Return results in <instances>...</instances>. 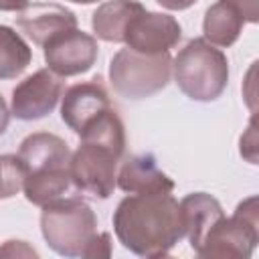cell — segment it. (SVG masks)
<instances>
[{
  "label": "cell",
  "instance_id": "3957f363",
  "mask_svg": "<svg viewBox=\"0 0 259 259\" xmlns=\"http://www.w3.org/2000/svg\"><path fill=\"white\" fill-rule=\"evenodd\" d=\"M71 150L67 142L49 132H34L20 142L18 160L24 168L22 190L28 202L45 206L73 186Z\"/></svg>",
  "mask_w": 259,
  "mask_h": 259
},
{
  "label": "cell",
  "instance_id": "7a4b0ae2",
  "mask_svg": "<svg viewBox=\"0 0 259 259\" xmlns=\"http://www.w3.org/2000/svg\"><path fill=\"white\" fill-rule=\"evenodd\" d=\"M81 144L71 154V182L95 198H107L115 188L117 162L125 152V127L113 107L101 111L79 134Z\"/></svg>",
  "mask_w": 259,
  "mask_h": 259
},
{
  "label": "cell",
  "instance_id": "e0dca14e",
  "mask_svg": "<svg viewBox=\"0 0 259 259\" xmlns=\"http://www.w3.org/2000/svg\"><path fill=\"white\" fill-rule=\"evenodd\" d=\"M32 61L26 40L10 26L0 24V81L16 79Z\"/></svg>",
  "mask_w": 259,
  "mask_h": 259
},
{
  "label": "cell",
  "instance_id": "484cf974",
  "mask_svg": "<svg viewBox=\"0 0 259 259\" xmlns=\"http://www.w3.org/2000/svg\"><path fill=\"white\" fill-rule=\"evenodd\" d=\"M69 2H75V4H93L97 0H69Z\"/></svg>",
  "mask_w": 259,
  "mask_h": 259
},
{
  "label": "cell",
  "instance_id": "5b68a950",
  "mask_svg": "<svg viewBox=\"0 0 259 259\" xmlns=\"http://www.w3.org/2000/svg\"><path fill=\"white\" fill-rule=\"evenodd\" d=\"M40 233L55 253L63 257H83L99 233L97 217L85 200L61 196L42 206Z\"/></svg>",
  "mask_w": 259,
  "mask_h": 259
},
{
  "label": "cell",
  "instance_id": "7402d4cb",
  "mask_svg": "<svg viewBox=\"0 0 259 259\" xmlns=\"http://www.w3.org/2000/svg\"><path fill=\"white\" fill-rule=\"evenodd\" d=\"M239 12L243 14L245 22H257L259 20V10H257V0H233Z\"/></svg>",
  "mask_w": 259,
  "mask_h": 259
},
{
  "label": "cell",
  "instance_id": "ffe728a7",
  "mask_svg": "<svg viewBox=\"0 0 259 259\" xmlns=\"http://www.w3.org/2000/svg\"><path fill=\"white\" fill-rule=\"evenodd\" d=\"M109 255H111V237H109V233H97L95 239L89 243L83 257L93 259V257H109Z\"/></svg>",
  "mask_w": 259,
  "mask_h": 259
},
{
  "label": "cell",
  "instance_id": "30bf717a",
  "mask_svg": "<svg viewBox=\"0 0 259 259\" xmlns=\"http://www.w3.org/2000/svg\"><path fill=\"white\" fill-rule=\"evenodd\" d=\"M180 36L182 28L174 16L164 12H150L144 8L127 22L123 42L132 51L144 55H160L176 47Z\"/></svg>",
  "mask_w": 259,
  "mask_h": 259
},
{
  "label": "cell",
  "instance_id": "8fae6325",
  "mask_svg": "<svg viewBox=\"0 0 259 259\" xmlns=\"http://www.w3.org/2000/svg\"><path fill=\"white\" fill-rule=\"evenodd\" d=\"M109 107V95L101 83V77H93L91 81L77 83L65 91L61 103V117L79 136L91 119H95L101 111Z\"/></svg>",
  "mask_w": 259,
  "mask_h": 259
},
{
  "label": "cell",
  "instance_id": "277c9868",
  "mask_svg": "<svg viewBox=\"0 0 259 259\" xmlns=\"http://www.w3.org/2000/svg\"><path fill=\"white\" fill-rule=\"evenodd\" d=\"M172 75L180 91L194 101H214L229 83V61L219 47L192 38L172 59Z\"/></svg>",
  "mask_w": 259,
  "mask_h": 259
},
{
  "label": "cell",
  "instance_id": "5bb4252c",
  "mask_svg": "<svg viewBox=\"0 0 259 259\" xmlns=\"http://www.w3.org/2000/svg\"><path fill=\"white\" fill-rule=\"evenodd\" d=\"M178 204H180V214L184 225V237L188 239L192 251L196 253L206 233L217 225L221 217H225V210L221 202L206 192L186 194Z\"/></svg>",
  "mask_w": 259,
  "mask_h": 259
},
{
  "label": "cell",
  "instance_id": "cb8c5ba5",
  "mask_svg": "<svg viewBox=\"0 0 259 259\" xmlns=\"http://www.w3.org/2000/svg\"><path fill=\"white\" fill-rule=\"evenodd\" d=\"M28 4H30V0H0V10L2 12H20Z\"/></svg>",
  "mask_w": 259,
  "mask_h": 259
},
{
  "label": "cell",
  "instance_id": "6da1fadb",
  "mask_svg": "<svg viewBox=\"0 0 259 259\" xmlns=\"http://www.w3.org/2000/svg\"><path fill=\"white\" fill-rule=\"evenodd\" d=\"M113 233L140 257H164L184 239L180 204L172 192L130 194L113 212Z\"/></svg>",
  "mask_w": 259,
  "mask_h": 259
},
{
  "label": "cell",
  "instance_id": "603a6c76",
  "mask_svg": "<svg viewBox=\"0 0 259 259\" xmlns=\"http://www.w3.org/2000/svg\"><path fill=\"white\" fill-rule=\"evenodd\" d=\"M156 2L166 10H186V8L194 6L198 0H156Z\"/></svg>",
  "mask_w": 259,
  "mask_h": 259
},
{
  "label": "cell",
  "instance_id": "4fadbf2b",
  "mask_svg": "<svg viewBox=\"0 0 259 259\" xmlns=\"http://www.w3.org/2000/svg\"><path fill=\"white\" fill-rule=\"evenodd\" d=\"M115 186H119L127 194H148V192H172L174 182L168 174H164L152 154L130 156L117 176Z\"/></svg>",
  "mask_w": 259,
  "mask_h": 259
},
{
  "label": "cell",
  "instance_id": "44dd1931",
  "mask_svg": "<svg viewBox=\"0 0 259 259\" xmlns=\"http://www.w3.org/2000/svg\"><path fill=\"white\" fill-rule=\"evenodd\" d=\"M0 257H38V253L26 241L10 239L0 247Z\"/></svg>",
  "mask_w": 259,
  "mask_h": 259
},
{
  "label": "cell",
  "instance_id": "7c38bea8",
  "mask_svg": "<svg viewBox=\"0 0 259 259\" xmlns=\"http://www.w3.org/2000/svg\"><path fill=\"white\" fill-rule=\"evenodd\" d=\"M16 24L28 38H32L34 45L45 47V42L55 34L77 28V16L61 4L40 2L24 6L16 16Z\"/></svg>",
  "mask_w": 259,
  "mask_h": 259
},
{
  "label": "cell",
  "instance_id": "d4e9b609",
  "mask_svg": "<svg viewBox=\"0 0 259 259\" xmlns=\"http://www.w3.org/2000/svg\"><path fill=\"white\" fill-rule=\"evenodd\" d=\"M8 121H10V109H8L6 101H4V97L0 95V136L6 132Z\"/></svg>",
  "mask_w": 259,
  "mask_h": 259
},
{
  "label": "cell",
  "instance_id": "d6986e66",
  "mask_svg": "<svg viewBox=\"0 0 259 259\" xmlns=\"http://www.w3.org/2000/svg\"><path fill=\"white\" fill-rule=\"evenodd\" d=\"M241 156L247 158L251 164H257V132H255V117H251V123L247 132L241 136Z\"/></svg>",
  "mask_w": 259,
  "mask_h": 259
},
{
  "label": "cell",
  "instance_id": "ba28073f",
  "mask_svg": "<svg viewBox=\"0 0 259 259\" xmlns=\"http://www.w3.org/2000/svg\"><path fill=\"white\" fill-rule=\"evenodd\" d=\"M97 40L79 28L63 30L47 40L42 47L47 69H51L59 77L87 73L97 61Z\"/></svg>",
  "mask_w": 259,
  "mask_h": 259
},
{
  "label": "cell",
  "instance_id": "8992f818",
  "mask_svg": "<svg viewBox=\"0 0 259 259\" xmlns=\"http://www.w3.org/2000/svg\"><path fill=\"white\" fill-rule=\"evenodd\" d=\"M172 77V59L168 53L144 55L121 49L109 63V83L125 99H146L162 91Z\"/></svg>",
  "mask_w": 259,
  "mask_h": 259
},
{
  "label": "cell",
  "instance_id": "52a82bcc",
  "mask_svg": "<svg viewBox=\"0 0 259 259\" xmlns=\"http://www.w3.org/2000/svg\"><path fill=\"white\" fill-rule=\"evenodd\" d=\"M259 241V210L257 196H249L237 204L233 217H221L206 233L198 247V257L247 259Z\"/></svg>",
  "mask_w": 259,
  "mask_h": 259
},
{
  "label": "cell",
  "instance_id": "9a60e30c",
  "mask_svg": "<svg viewBox=\"0 0 259 259\" xmlns=\"http://www.w3.org/2000/svg\"><path fill=\"white\" fill-rule=\"evenodd\" d=\"M243 14L235 6L233 0H217L212 6H208L204 20H202V32L204 40L212 47L227 49L237 42V38L243 32Z\"/></svg>",
  "mask_w": 259,
  "mask_h": 259
},
{
  "label": "cell",
  "instance_id": "ac0fdd59",
  "mask_svg": "<svg viewBox=\"0 0 259 259\" xmlns=\"http://www.w3.org/2000/svg\"><path fill=\"white\" fill-rule=\"evenodd\" d=\"M24 180V168L18 160V156L2 154L0 156V200L12 198L22 190Z\"/></svg>",
  "mask_w": 259,
  "mask_h": 259
},
{
  "label": "cell",
  "instance_id": "9c48e42d",
  "mask_svg": "<svg viewBox=\"0 0 259 259\" xmlns=\"http://www.w3.org/2000/svg\"><path fill=\"white\" fill-rule=\"evenodd\" d=\"M63 93V81L51 69H38L12 89L10 113L16 119L32 121L49 115Z\"/></svg>",
  "mask_w": 259,
  "mask_h": 259
},
{
  "label": "cell",
  "instance_id": "2e32d148",
  "mask_svg": "<svg viewBox=\"0 0 259 259\" xmlns=\"http://www.w3.org/2000/svg\"><path fill=\"white\" fill-rule=\"evenodd\" d=\"M142 10L144 4L138 0H107L93 12L91 28L105 42H123L127 22Z\"/></svg>",
  "mask_w": 259,
  "mask_h": 259
}]
</instances>
